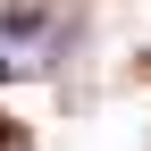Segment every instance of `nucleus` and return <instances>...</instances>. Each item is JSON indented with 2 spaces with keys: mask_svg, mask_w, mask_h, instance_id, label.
Here are the masks:
<instances>
[{
  "mask_svg": "<svg viewBox=\"0 0 151 151\" xmlns=\"http://www.w3.org/2000/svg\"><path fill=\"white\" fill-rule=\"evenodd\" d=\"M0 151H34V143H25V134H17V126H0Z\"/></svg>",
  "mask_w": 151,
  "mask_h": 151,
  "instance_id": "f257e3e1",
  "label": "nucleus"
}]
</instances>
